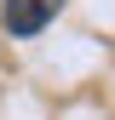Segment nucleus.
Returning a JSON list of instances; mask_svg holds the SVG:
<instances>
[{"instance_id": "1", "label": "nucleus", "mask_w": 115, "mask_h": 120, "mask_svg": "<svg viewBox=\"0 0 115 120\" xmlns=\"http://www.w3.org/2000/svg\"><path fill=\"white\" fill-rule=\"evenodd\" d=\"M58 11H63V0H6V6H0V23H6L12 34H40Z\"/></svg>"}]
</instances>
